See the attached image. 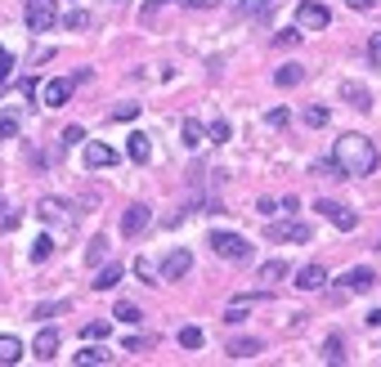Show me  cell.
I'll list each match as a JSON object with an SVG mask.
<instances>
[{"label":"cell","instance_id":"7c38bea8","mask_svg":"<svg viewBox=\"0 0 381 367\" xmlns=\"http://www.w3.org/2000/svg\"><path fill=\"white\" fill-rule=\"evenodd\" d=\"M126 157H130L135 166H149L153 162V143H149V134H144V130L126 134Z\"/></svg>","mask_w":381,"mask_h":367},{"label":"cell","instance_id":"1f68e13d","mask_svg":"<svg viewBox=\"0 0 381 367\" xmlns=\"http://www.w3.org/2000/svg\"><path fill=\"white\" fill-rule=\"evenodd\" d=\"M310 175H318V179H346L337 162H314V166H310Z\"/></svg>","mask_w":381,"mask_h":367},{"label":"cell","instance_id":"ac0fdd59","mask_svg":"<svg viewBox=\"0 0 381 367\" xmlns=\"http://www.w3.org/2000/svg\"><path fill=\"white\" fill-rule=\"evenodd\" d=\"M23 354H27V349H23V340H18V336H0V363H5V367H9V363H18Z\"/></svg>","mask_w":381,"mask_h":367},{"label":"cell","instance_id":"e0dca14e","mask_svg":"<svg viewBox=\"0 0 381 367\" xmlns=\"http://www.w3.org/2000/svg\"><path fill=\"white\" fill-rule=\"evenodd\" d=\"M265 345L256 336H242V340H229V359H256Z\"/></svg>","mask_w":381,"mask_h":367},{"label":"cell","instance_id":"d4e9b609","mask_svg":"<svg viewBox=\"0 0 381 367\" xmlns=\"http://www.w3.org/2000/svg\"><path fill=\"white\" fill-rule=\"evenodd\" d=\"M274 81H278V85H287V90H292V85H301V81H305V67L287 63V67H278V72H274Z\"/></svg>","mask_w":381,"mask_h":367},{"label":"cell","instance_id":"f546056e","mask_svg":"<svg viewBox=\"0 0 381 367\" xmlns=\"http://www.w3.org/2000/svg\"><path fill=\"white\" fill-rule=\"evenodd\" d=\"M301 121H305V126H327V108H318V103H310V108H305V112H301Z\"/></svg>","mask_w":381,"mask_h":367},{"label":"cell","instance_id":"44dd1931","mask_svg":"<svg viewBox=\"0 0 381 367\" xmlns=\"http://www.w3.org/2000/svg\"><path fill=\"white\" fill-rule=\"evenodd\" d=\"M184 143H189V148H202V143H206V126H202L198 117L184 121Z\"/></svg>","mask_w":381,"mask_h":367},{"label":"cell","instance_id":"cb8c5ba5","mask_svg":"<svg viewBox=\"0 0 381 367\" xmlns=\"http://www.w3.org/2000/svg\"><path fill=\"white\" fill-rule=\"evenodd\" d=\"M18 108H5V112H0V139H14V134H18Z\"/></svg>","mask_w":381,"mask_h":367},{"label":"cell","instance_id":"5bb4252c","mask_svg":"<svg viewBox=\"0 0 381 367\" xmlns=\"http://www.w3.org/2000/svg\"><path fill=\"white\" fill-rule=\"evenodd\" d=\"M85 166H90V170H108V166H117V153L108 148V143L94 139V143H85Z\"/></svg>","mask_w":381,"mask_h":367},{"label":"cell","instance_id":"7a4b0ae2","mask_svg":"<svg viewBox=\"0 0 381 367\" xmlns=\"http://www.w3.org/2000/svg\"><path fill=\"white\" fill-rule=\"evenodd\" d=\"M23 18L27 32H50L58 22V0H23Z\"/></svg>","mask_w":381,"mask_h":367},{"label":"cell","instance_id":"4316f807","mask_svg":"<svg viewBox=\"0 0 381 367\" xmlns=\"http://www.w3.org/2000/svg\"><path fill=\"white\" fill-rule=\"evenodd\" d=\"M41 323H50V318H58V314H68V300H45V304H36L32 309Z\"/></svg>","mask_w":381,"mask_h":367},{"label":"cell","instance_id":"603a6c76","mask_svg":"<svg viewBox=\"0 0 381 367\" xmlns=\"http://www.w3.org/2000/svg\"><path fill=\"white\" fill-rule=\"evenodd\" d=\"M113 318H117V323H130V327H135L144 314L135 309V300H117V304H113Z\"/></svg>","mask_w":381,"mask_h":367},{"label":"cell","instance_id":"d590c367","mask_svg":"<svg viewBox=\"0 0 381 367\" xmlns=\"http://www.w3.org/2000/svg\"><path fill=\"white\" fill-rule=\"evenodd\" d=\"M77 363H81V367H94V363H108V354H104V349H94V345H85V349L77 354Z\"/></svg>","mask_w":381,"mask_h":367},{"label":"cell","instance_id":"e575fe53","mask_svg":"<svg viewBox=\"0 0 381 367\" xmlns=\"http://www.w3.org/2000/svg\"><path fill=\"white\" fill-rule=\"evenodd\" d=\"M108 332H113V323H85V340H99V345H104V340H108Z\"/></svg>","mask_w":381,"mask_h":367},{"label":"cell","instance_id":"9a60e30c","mask_svg":"<svg viewBox=\"0 0 381 367\" xmlns=\"http://www.w3.org/2000/svg\"><path fill=\"white\" fill-rule=\"evenodd\" d=\"M341 94H346V103H350V108H359V112H373V94H368V85L346 81V85H341Z\"/></svg>","mask_w":381,"mask_h":367},{"label":"cell","instance_id":"836d02e7","mask_svg":"<svg viewBox=\"0 0 381 367\" xmlns=\"http://www.w3.org/2000/svg\"><path fill=\"white\" fill-rule=\"evenodd\" d=\"M63 27L68 32H85V27H90V14H85V9H72V14L63 18Z\"/></svg>","mask_w":381,"mask_h":367},{"label":"cell","instance_id":"ba28073f","mask_svg":"<svg viewBox=\"0 0 381 367\" xmlns=\"http://www.w3.org/2000/svg\"><path fill=\"white\" fill-rule=\"evenodd\" d=\"M189 269H193V255L184 251V247H175V251H170L166 260H162V283H180Z\"/></svg>","mask_w":381,"mask_h":367},{"label":"cell","instance_id":"ab89813d","mask_svg":"<svg viewBox=\"0 0 381 367\" xmlns=\"http://www.w3.org/2000/svg\"><path fill=\"white\" fill-rule=\"evenodd\" d=\"M368 54H373V63L381 67V32H373V41H368Z\"/></svg>","mask_w":381,"mask_h":367},{"label":"cell","instance_id":"b9f144b4","mask_svg":"<svg viewBox=\"0 0 381 367\" xmlns=\"http://www.w3.org/2000/svg\"><path fill=\"white\" fill-rule=\"evenodd\" d=\"M278 45H301V27H292V32H278Z\"/></svg>","mask_w":381,"mask_h":367},{"label":"cell","instance_id":"7402d4cb","mask_svg":"<svg viewBox=\"0 0 381 367\" xmlns=\"http://www.w3.org/2000/svg\"><path fill=\"white\" fill-rule=\"evenodd\" d=\"M269 9H274V0H238V14H247V18H265Z\"/></svg>","mask_w":381,"mask_h":367},{"label":"cell","instance_id":"7bdbcfd3","mask_svg":"<svg viewBox=\"0 0 381 367\" xmlns=\"http://www.w3.org/2000/svg\"><path fill=\"white\" fill-rule=\"evenodd\" d=\"M113 117H117V121H130V117H139V103H126V108H117Z\"/></svg>","mask_w":381,"mask_h":367},{"label":"cell","instance_id":"52a82bcc","mask_svg":"<svg viewBox=\"0 0 381 367\" xmlns=\"http://www.w3.org/2000/svg\"><path fill=\"white\" fill-rule=\"evenodd\" d=\"M149 219H153L149 206H144V202H130L126 215H121V238H139L144 228H149Z\"/></svg>","mask_w":381,"mask_h":367},{"label":"cell","instance_id":"60d3db41","mask_svg":"<svg viewBox=\"0 0 381 367\" xmlns=\"http://www.w3.org/2000/svg\"><path fill=\"white\" fill-rule=\"evenodd\" d=\"M18 90H23V99H32V94H41V81H36V77H27V81L18 85Z\"/></svg>","mask_w":381,"mask_h":367},{"label":"cell","instance_id":"30bf717a","mask_svg":"<svg viewBox=\"0 0 381 367\" xmlns=\"http://www.w3.org/2000/svg\"><path fill=\"white\" fill-rule=\"evenodd\" d=\"M36 215L45 219V224H72V206L68 202H58V198H41V206H36Z\"/></svg>","mask_w":381,"mask_h":367},{"label":"cell","instance_id":"83f0119b","mask_svg":"<svg viewBox=\"0 0 381 367\" xmlns=\"http://www.w3.org/2000/svg\"><path fill=\"white\" fill-rule=\"evenodd\" d=\"M135 273H139V278H144V283H149V287H162V273H157V269H153V260H144V255H139V260H135Z\"/></svg>","mask_w":381,"mask_h":367},{"label":"cell","instance_id":"681fc988","mask_svg":"<svg viewBox=\"0 0 381 367\" xmlns=\"http://www.w3.org/2000/svg\"><path fill=\"white\" fill-rule=\"evenodd\" d=\"M350 5H354V9H373L377 0H350Z\"/></svg>","mask_w":381,"mask_h":367},{"label":"cell","instance_id":"3957f363","mask_svg":"<svg viewBox=\"0 0 381 367\" xmlns=\"http://www.w3.org/2000/svg\"><path fill=\"white\" fill-rule=\"evenodd\" d=\"M211 251L220 260H251V242L242 233H211Z\"/></svg>","mask_w":381,"mask_h":367},{"label":"cell","instance_id":"4dcf8cb0","mask_svg":"<svg viewBox=\"0 0 381 367\" xmlns=\"http://www.w3.org/2000/svg\"><path fill=\"white\" fill-rule=\"evenodd\" d=\"M323 363H346V345H341V336H332L323 345Z\"/></svg>","mask_w":381,"mask_h":367},{"label":"cell","instance_id":"277c9868","mask_svg":"<svg viewBox=\"0 0 381 367\" xmlns=\"http://www.w3.org/2000/svg\"><path fill=\"white\" fill-rule=\"evenodd\" d=\"M327 22H332L327 5H318V0H301V5H296V27L301 32H323Z\"/></svg>","mask_w":381,"mask_h":367},{"label":"cell","instance_id":"f35d334b","mask_svg":"<svg viewBox=\"0 0 381 367\" xmlns=\"http://www.w3.org/2000/svg\"><path fill=\"white\" fill-rule=\"evenodd\" d=\"M269 126H274V130H282V126H287V108H269Z\"/></svg>","mask_w":381,"mask_h":367},{"label":"cell","instance_id":"d6a6232c","mask_svg":"<svg viewBox=\"0 0 381 367\" xmlns=\"http://www.w3.org/2000/svg\"><path fill=\"white\" fill-rule=\"evenodd\" d=\"M99 260H108V242H104V238H94V242H90V251H85V264L99 269Z\"/></svg>","mask_w":381,"mask_h":367},{"label":"cell","instance_id":"ee69618b","mask_svg":"<svg viewBox=\"0 0 381 367\" xmlns=\"http://www.w3.org/2000/svg\"><path fill=\"white\" fill-rule=\"evenodd\" d=\"M139 349H149V340H144V336H130V340H126V354H139Z\"/></svg>","mask_w":381,"mask_h":367},{"label":"cell","instance_id":"816d5d0a","mask_svg":"<svg viewBox=\"0 0 381 367\" xmlns=\"http://www.w3.org/2000/svg\"><path fill=\"white\" fill-rule=\"evenodd\" d=\"M117 5H121V0H117Z\"/></svg>","mask_w":381,"mask_h":367},{"label":"cell","instance_id":"f6af8a7d","mask_svg":"<svg viewBox=\"0 0 381 367\" xmlns=\"http://www.w3.org/2000/svg\"><path fill=\"white\" fill-rule=\"evenodd\" d=\"M9 67H14V58H9L5 50H0V81H9Z\"/></svg>","mask_w":381,"mask_h":367},{"label":"cell","instance_id":"7dc6e473","mask_svg":"<svg viewBox=\"0 0 381 367\" xmlns=\"http://www.w3.org/2000/svg\"><path fill=\"white\" fill-rule=\"evenodd\" d=\"M368 327H381V309H368V318H363Z\"/></svg>","mask_w":381,"mask_h":367},{"label":"cell","instance_id":"5b68a950","mask_svg":"<svg viewBox=\"0 0 381 367\" xmlns=\"http://www.w3.org/2000/svg\"><path fill=\"white\" fill-rule=\"evenodd\" d=\"M265 233H269V242H310L314 228L301 224V219H278V224H269Z\"/></svg>","mask_w":381,"mask_h":367},{"label":"cell","instance_id":"4fadbf2b","mask_svg":"<svg viewBox=\"0 0 381 367\" xmlns=\"http://www.w3.org/2000/svg\"><path fill=\"white\" fill-rule=\"evenodd\" d=\"M32 354L41 363H54L58 359V332H54V327H41V336L32 340Z\"/></svg>","mask_w":381,"mask_h":367},{"label":"cell","instance_id":"d6986e66","mask_svg":"<svg viewBox=\"0 0 381 367\" xmlns=\"http://www.w3.org/2000/svg\"><path fill=\"white\" fill-rule=\"evenodd\" d=\"M121 273H126L121 264H104V269H99V278H94V291H113V287L121 283Z\"/></svg>","mask_w":381,"mask_h":367},{"label":"cell","instance_id":"ffe728a7","mask_svg":"<svg viewBox=\"0 0 381 367\" xmlns=\"http://www.w3.org/2000/svg\"><path fill=\"white\" fill-rule=\"evenodd\" d=\"M282 278H287V264H282V260H265V264H261V283H265V287H278Z\"/></svg>","mask_w":381,"mask_h":367},{"label":"cell","instance_id":"8d00e7d4","mask_svg":"<svg viewBox=\"0 0 381 367\" xmlns=\"http://www.w3.org/2000/svg\"><path fill=\"white\" fill-rule=\"evenodd\" d=\"M81 139H85V130H81V126H68L63 134H58V143H63V148H77Z\"/></svg>","mask_w":381,"mask_h":367},{"label":"cell","instance_id":"484cf974","mask_svg":"<svg viewBox=\"0 0 381 367\" xmlns=\"http://www.w3.org/2000/svg\"><path fill=\"white\" fill-rule=\"evenodd\" d=\"M50 255H54V238H50V233H41V238L32 242V260H36V264H45Z\"/></svg>","mask_w":381,"mask_h":367},{"label":"cell","instance_id":"f907efd6","mask_svg":"<svg viewBox=\"0 0 381 367\" xmlns=\"http://www.w3.org/2000/svg\"><path fill=\"white\" fill-rule=\"evenodd\" d=\"M0 211H5V202H0Z\"/></svg>","mask_w":381,"mask_h":367},{"label":"cell","instance_id":"9c48e42d","mask_svg":"<svg viewBox=\"0 0 381 367\" xmlns=\"http://www.w3.org/2000/svg\"><path fill=\"white\" fill-rule=\"evenodd\" d=\"M72 85H77V81H68V77L45 81V85H41V99H45V108H63V103L72 99Z\"/></svg>","mask_w":381,"mask_h":367},{"label":"cell","instance_id":"8fae6325","mask_svg":"<svg viewBox=\"0 0 381 367\" xmlns=\"http://www.w3.org/2000/svg\"><path fill=\"white\" fill-rule=\"evenodd\" d=\"M377 287V273L368 264H359V269H350L346 278H341V291H354V296H363V291H373Z\"/></svg>","mask_w":381,"mask_h":367},{"label":"cell","instance_id":"8992f818","mask_svg":"<svg viewBox=\"0 0 381 367\" xmlns=\"http://www.w3.org/2000/svg\"><path fill=\"white\" fill-rule=\"evenodd\" d=\"M314 211L327 219V224H337L341 233H354V228H359V215L354 211H346V206H337V202H314Z\"/></svg>","mask_w":381,"mask_h":367},{"label":"cell","instance_id":"2e32d148","mask_svg":"<svg viewBox=\"0 0 381 367\" xmlns=\"http://www.w3.org/2000/svg\"><path fill=\"white\" fill-rule=\"evenodd\" d=\"M296 287H301V291H318V287H327V269H323V264H305L301 273H296Z\"/></svg>","mask_w":381,"mask_h":367},{"label":"cell","instance_id":"bcb514c9","mask_svg":"<svg viewBox=\"0 0 381 367\" xmlns=\"http://www.w3.org/2000/svg\"><path fill=\"white\" fill-rule=\"evenodd\" d=\"M157 5H166V0H144V18H153V14H157Z\"/></svg>","mask_w":381,"mask_h":367},{"label":"cell","instance_id":"c3c4849f","mask_svg":"<svg viewBox=\"0 0 381 367\" xmlns=\"http://www.w3.org/2000/svg\"><path fill=\"white\" fill-rule=\"evenodd\" d=\"M184 5H189V9H211L216 0H184Z\"/></svg>","mask_w":381,"mask_h":367},{"label":"cell","instance_id":"6da1fadb","mask_svg":"<svg viewBox=\"0 0 381 367\" xmlns=\"http://www.w3.org/2000/svg\"><path fill=\"white\" fill-rule=\"evenodd\" d=\"M332 162L341 166V175L354 179V175H373V170L381 166V153H377V143L368 139V134H341L337 139V148H332Z\"/></svg>","mask_w":381,"mask_h":367},{"label":"cell","instance_id":"74e56055","mask_svg":"<svg viewBox=\"0 0 381 367\" xmlns=\"http://www.w3.org/2000/svg\"><path fill=\"white\" fill-rule=\"evenodd\" d=\"M206 134H211V143H229V121H211V130H206Z\"/></svg>","mask_w":381,"mask_h":367},{"label":"cell","instance_id":"f1b7e54d","mask_svg":"<svg viewBox=\"0 0 381 367\" xmlns=\"http://www.w3.org/2000/svg\"><path fill=\"white\" fill-rule=\"evenodd\" d=\"M202 340H206L202 327H180V345L184 349H202Z\"/></svg>","mask_w":381,"mask_h":367}]
</instances>
